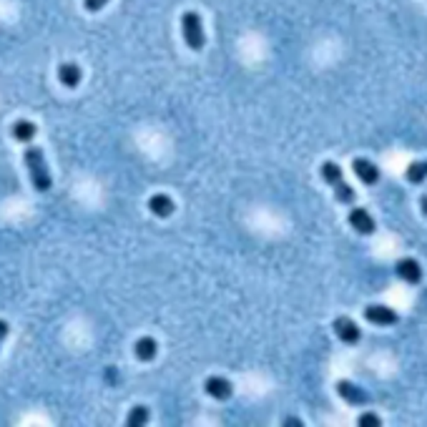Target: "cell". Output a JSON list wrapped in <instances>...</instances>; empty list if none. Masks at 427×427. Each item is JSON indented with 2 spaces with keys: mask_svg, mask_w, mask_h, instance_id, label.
Returning a JSON list of instances; mask_svg holds the SVG:
<instances>
[{
  "mask_svg": "<svg viewBox=\"0 0 427 427\" xmlns=\"http://www.w3.org/2000/svg\"><path fill=\"white\" fill-rule=\"evenodd\" d=\"M8 332H11V325H8L6 319H0V347H3V342H6Z\"/></svg>",
  "mask_w": 427,
  "mask_h": 427,
  "instance_id": "obj_19",
  "label": "cell"
},
{
  "mask_svg": "<svg viewBox=\"0 0 427 427\" xmlns=\"http://www.w3.org/2000/svg\"><path fill=\"white\" fill-rule=\"evenodd\" d=\"M11 133H13V139L20 141V144H30V141L36 139L38 126L33 123V121H28V118H18L11 126Z\"/></svg>",
  "mask_w": 427,
  "mask_h": 427,
  "instance_id": "obj_14",
  "label": "cell"
},
{
  "mask_svg": "<svg viewBox=\"0 0 427 427\" xmlns=\"http://www.w3.org/2000/svg\"><path fill=\"white\" fill-rule=\"evenodd\" d=\"M181 36L191 50H201L206 46L204 23H201V15L196 11H187L181 15Z\"/></svg>",
  "mask_w": 427,
  "mask_h": 427,
  "instance_id": "obj_3",
  "label": "cell"
},
{
  "mask_svg": "<svg viewBox=\"0 0 427 427\" xmlns=\"http://www.w3.org/2000/svg\"><path fill=\"white\" fill-rule=\"evenodd\" d=\"M83 6H86V11H88V13H98V11H103V8L109 6V0H83Z\"/></svg>",
  "mask_w": 427,
  "mask_h": 427,
  "instance_id": "obj_18",
  "label": "cell"
},
{
  "mask_svg": "<svg viewBox=\"0 0 427 427\" xmlns=\"http://www.w3.org/2000/svg\"><path fill=\"white\" fill-rule=\"evenodd\" d=\"M149 211L158 219H169L176 211V204L169 194H154V196L149 199Z\"/></svg>",
  "mask_w": 427,
  "mask_h": 427,
  "instance_id": "obj_12",
  "label": "cell"
},
{
  "mask_svg": "<svg viewBox=\"0 0 427 427\" xmlns=\"http://www.w3.org/2000/svg\"><path fill=\"white\" fill-rule=\"evenodd\" d=\"M319 174H322L325 184H330V189L334 191V199H337L339 204H344V206L355 204L357 194H355V189L344 181V174H342V169H339V163L325 161V163H322V169H319Z\"/></svg>",
  "mask_w": 427,
  "mask_h": 427,
  "instance_id": "obj_2",
  "label": "cell"
},
{
  "mask_svg": "<svg viewBox=\"0 0 427 427\" xmlns=\"http://www.w3.org/2000/svg\"><path fill=\"white\" fill-rule=\"evenodd\" d=\"M337 395L344 400L347 405H355V407H362V405H370V395L362 387H357L355 382H349V379H339L337 382Z\"/></svg>",
  "mask_w": 427,
  "mask_h": 427,
  "instance_id": "obj_6",
  "label": "cell"
},
{
  "mask_svg": "<svg viewBox=\"0 0 427 427\" xmlns=\"http://www.w3.org/2000/svg\"><path fill=\"white\" fill-rule=\"evenodd\" d=\"M357 425H360V427H379V425H382V420H379L374 412H365V415H360Z\"/></svg>",
  "mask_w": 427,
  "mask_h": 427,
  "instance_id": "obj_17",
  "label": "cell"
},
{
  "mask_svg": "<svg viewBox=\"0 0 427 427\" xmlns=\"http://www.w3.org/2000/svg\"><path fill=\"white\" fill-rule=\"evenodd\" d=\"M133 355L141 362H154L158 355V342L154 337H149V334H144V337H139L133 342Z\"/></svg>",
  "mask_w": 427,
  "mask_h": 427,
  "instance_id": "obj_13",
  "label": "cell"
},
{
  "mask_svg": "<svg viewBox=\"0 0 427 427\" xmlns=\"http://www.w3.org/2000/svg\"><path fill=\"white\" fill-rule=\"evenodd\" d=\"M23 161H25V166H28L30 181H33L36 191H41V194L50 191L53 179H50V171H48V163H46V156H43V149L28 146L23 154Z\"/></svg>",
  "mask_w": 427,
  "mask_h": 427,
  "instance_id": "obj_1",
  "label": "cell"
},
{
  "mask_svg": "<svg viewBox=\"0 0 427 427\" xmlns=\"http://www.w3.org/2000/svg\"><path fill=\"white\" fill-rule=\"evenodd\" d=\"M395 274H398L402 282H407V284H420L422 282V266L417 264L415 259L412 257H402L395 264Z\"/></svg>",
  "mask_w": 427,
  "mask_h": 427,
  "instance_id": "obj_9",
  "label": "cell"
},
{
  "mask_svg": "<svg viewBox=\"0 0 427 427\" xmlns=\"http://www.w3.org/2000/svg\"><path fill=\"white\" fill-rule=\"evenodd\" d=\"M284 425H287V427H301V422L297 420V417H289V420H284Z\"/></svg>",
  "mask_w": 427,
  "mask_h": 427,
  "instance_id": "obj_20",
  "label": "cell"
},
{
  "mask_svg": "<svg viewBox=\"0 0 427 427\" xmlns=\"http://www.w3.org/2000/svg\"><path fill=\"white\" fill-rule=\"evenodd\" d=\"M332 330H334V334L339 337V342H344V344H357L362 339V332H360V327H357V322L352 317H347V314L334 319Z\"/></svg>",
  "mask_w": 427,
  "mask_h": 427,
  "instance_id": "obj_5",
  "label": "cell"
},
{
  "mask_svg": "<svg viewBox=\"0 0 427 427\" xmlns=\"http://www.w3.org/2000/svg\"><path fill=\"white\" fill-rule=\"evenodd\" d=\"M427 179V161H415L407 166V181L409 184H422Z\"/></svg>",
  "mask_w": 427,
  "mask_h": 427,
  "instance_id": "obj_16",
  "label": "cell"
},
{
  "mask_svg": "<svg viewBox=\"0 0 427 427\" xmlns=\"http://www.w3.org/2000/svg\"><path fill=\"white\" fill-rule=\"evenodd\" d=\"M146 422H149V407H144V405H136V407L128 409V417H126L128 427H144Z\"/></svg>",
  "mask_w": 427,
  "mask_h": 427,
  "instance_id": "obj_15",
  "label": "cell"
},
{
  "mask_svg": "<svg viewBox=\"0 0 427 427\" xmlns=\"http://www.w3.org/2000/svg\"><path fill=\"white\" fill-rule=\"evenodd\" d=\"M347 222H349V226L355 229L357 234H362V236L374 234V229H377V224H374L372 214H370L367 209H360V206H355V209L349 211Z\"/></svg>",
  "mask_w": 427,
  "mask_h": 427,
  "instance_id": "obj_7",
  "label": "cell"
},
{
  "mask_svg": "<svg viewBox=\"0 0 427 427\" xmlns=\"http://www.w3.org/2000/svg\"><path fill=\"white\" fill-rule=\"evenodd\" d=\"M58 81H60V86H66V88H79L81 81H83V71H81L79 63H73V60H68V63H60V66H58Z\"/></svg>",
  "mask_w": 427,
  "mask_h": 427,
  "instance_id": "obj_11",
  "label": "cell"
},
{
  "mask_svg": "<svg viewBox=\"0 0 427 427\" xmlns=\"http://www.w3.org/2000/svg\"><path fill=\"white\" fill-rule=\"evenodd\" d=\"M420 209H422V214L427 217V194H422V199H420Z\"/></svg>",
  "mask_w": 427,
  "mask_h": 427,
  "instance_id": "obj_21",
  "label": "cell"
},
{
  "mask_svg": "<svg viewBox=\"0 0 427 427\" xmlns=\"http://www.w3.org/2000/svg\"><path fill=\"white\" fill-rule=\"evenodd\" d=\"M204 390H206V395L214 400H229L234 395V385H231L226 377H219V374H211V377L206 379Z\"/></svg>",
  "mask_w": 427,
  "mask_h": 427,
  "instance_id": "obj_10",
  "label": "cell"
},
{
  "mask_svg": "<svg viewBox=\"0 0 427 427\" xmlns=\"http://www.w3.org/2000/svg\"><path fill=\"white\" fill-rule=\"evenodd\" d=\"M352 171H355L357 179L365 184V187H374L379 181V169L374 166L370 158H352Z\"/></svg>",
  "mask_w": 427,
  "mask_h": 427,
  "instance_id": "obj_8",
  "label": "cell"
},
{
  "mask_svg": "<svg viewBox=\"0 0 427 427\" xmlns=\"http://www.w3.org/2000/svg\"><path fill=\"white\" fill-rule=\"evenodd\" d=\"M365 319L374 327H392L400 322V314L385 304H370V307H365Z\"/></svg>",
  "mask_w": 427,
  "mask_h": 427,
  "instance_id": "obj_4",
  "label": "cell"
}]
</instances>
